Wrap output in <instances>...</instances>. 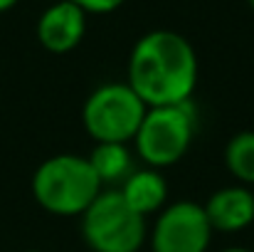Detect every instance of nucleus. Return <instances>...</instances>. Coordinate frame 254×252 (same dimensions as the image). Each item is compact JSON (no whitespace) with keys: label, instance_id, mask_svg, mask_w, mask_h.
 I'll return each instance as SVG.
<instances>
[{"label":"nucleus","instance_id":"nucleus-1","mask_svg":"<svg viewBox=\"0 0 254 252\" xmlns=\"http://www.w3.org/2000/svg\"><path fill=\"white\" fill-rule=\"evenodd\" d=\"M195 82L197 57L183 35L153 30L133 45L128 60V86L148 109L190 101Z\"/></svg>","mask_w":254,"mask_h":252},{"label":"nucleus","instance_id":"nucleus-2","mask_svg":"<svg viewBox=\"0 0 254 252\" xmlns=\"http://www.w3.org/2000/svg\"><path fill=\"white\" fill-rule=\"evenodd\" d=\"M35 200L55 215H84L101 193V180L82 156L62 154L47 159L32 178Z\"/></svg>","mask_w":254,"mask_h":252},{"label":"nucleus","instance_id":"nucleus-3","mask_svg":"<svg viewBox=\"0 0 254 252\" xmlns=\"http://www.w3.org/2000/svg\"><path fill=\"white\" fill-rule=\"evenodd\" d=\"M82 233L94 252H138L146 240V218L121 193L106 190L84 210Z\"/></svg>","mask_w":254,"mask_h":252},{"label":"nucleus","instance_id":"nucleus-4","mask_svg":"<svg viewBox=\"0 0 254 252\" xmlns=\"http://www.w3.org/2000/svg\"><path fill=\"white\" fill-rule=\"evenodd\" d=\"M148 106L128 84H104L86 99L82 119L96 144H126L136 136Z\"/></svg>","mask_w":254,"mask_h":252},{"label":"nucleus","instance_id":"nucleus-5","mask_svg":"<svg viewBox=\"0 0 254 252\" xmlns=\"http://www.w3.org/2000/svg\"><path fill=\"white\" fill-rule=\"evenodd\" d=\"M136 151L153 168L180 161L192 141L190 101L175 106H151L136 131Z\"/></svg>","mask_w":254,"mask_h":252},{"label":"nucleus","instance_id":"nucleus-6","mask_svg":"<svg viewBox=\"0 0 254 252\" xmlns=\"http://www.w3.org/2000/svg\"><path fill=\"white\" fill-rule=\"evenodd\" d=\"M212 228L202 205L180 200L166 208L153 228V252H205Z\"/></svg>","mask_w":254,"mask_h":252},{"label":"nucleus","instance_id":"nucleus-7","mask_svg":"<svg viewBox=\"0 0 254 252\" xmlns=\"http://www.w3.org/2000/svg\"><path fill=\"white\" fill-rule=\"evenodd\" d=\"M86 30V12L74 5L72 0H60L55 5H50L37 22V37L42 42L45 50L62 55L74 50Z\"/></svg>","mask_w":254,"mask_h":252},{"label":"nucleus","instance_id":"nucleus-8","mask_svg":"<svg viewBox=\"0 0 254 252\" xmlns=\"http://www.w3.org/2000/svg\"><path fill=\"white\" fill-rule=\"evenodd\" d=\"M202 210L212 230L237 233L254 220V195L242 185H230L212 193V198L202 205Z\"/></svg>","mask_w":254,"mask_h":252},{"label":"nucleus","instance_id":"nucleus-9","mask_svg":"<svg viewBox=\"0 0 254 252\" xmlns=\"http://www.w3.org/2000/svg\"><path fill=\"white\" fill-rule=\"evenodd\" d=\"M119 193L138 215L146 218L166 203L168 185L158 170H136L124 180V190H119Z\"/></svg>","mask_w":254,"mask_h":252},{"label":"nucleus","instance_id":"nucleus-10","mask_svg":"<svg viewBox=\"0 0 254 252\" xmlns=\"http://www.w3.org/2000/svg\"><path fill=\"white\" fill-rule=\"evenodd\" d=\"M96 178L101 183H111V180H124L128 178L131 170V154L126 149V144H96V149L91 151V156L86 159Z\"/></svg>","mask_w":254,"mask_h":252},{"label":"nucleus","instance_id":"nucleus-11","mask_svg":"<svg viewBox=\"0 0 254 252\" xmlns=\"http://www.w3.org/2000/svg\"><path fill=\"white\" fill-rule=\"evenodd\" d=\"M225 164L242 183L254 185V131H240L225 149Z\"/></svg>","mask_w":254,"mask_h":252},{"label":"nucleus","instance_id":"nucleus-12","mask_svg":"<svg viewBox=\"0 0 254 252\" xmlns=\"http://www.w3.org/2000/svg\"><path fill=\"white\" fill-rule=\"evenodd\" d=\"M72 2L79 5L84 12H96V15L114 12L119 5H124V0H72Z\"/></svg>","mask_w":254,"mask_h":252},{"label":"nucleus","instance_id":"nucleus-13","mask_svg":"<svg viewBox=\"0 0 254 252\" xmlns=\"http://www.w3.org/2000/svg\"><path fill=\"white\" fill-rule=\"evenodd\" d=\"M15 2H17V0H0V12H2V10H10Z\"/></svg>","mask_w":254,"mask_h":252},{"label":"nucleus","instance_id":"nucleus-14","mask_svg":"<svg viewBox=\"0 0 254 252\" xmlns=\"http://www.w3.org/2000/svg\"><path fill=\"white\" fill-rule=\"evenodd\" d=\"M222 252H250V250H245V248H230V250H222Z\"/></svg>","mask_w":254,"mask_h":252},{"label":"nucleus","instance_id":"nucleus-15","mask_svg":"<svg viewBox=\"0 0 254 252\" xmlns=\"http://www.w3.org/2000/svg\"><path fill=\"white\" fill-rule=\"evenodd\" d=\"M247 2H250V5H252V7H254V0H247Z\"/></svg>","mask_w":254,"mask_h":252},{"label":"nucleus","instance_id":"nucleus-16","mask_svg":"<svg viewBox=\"0 0 254 252\" xmlns=\"http://www.w3.org/2000/svg\"><path fill=\"white\" fill-rule=\"evenodd\" d=\"M27 252H37V250H27Z\"/></svg>","mask_w":254,"mask_h":252}]
</instances>
